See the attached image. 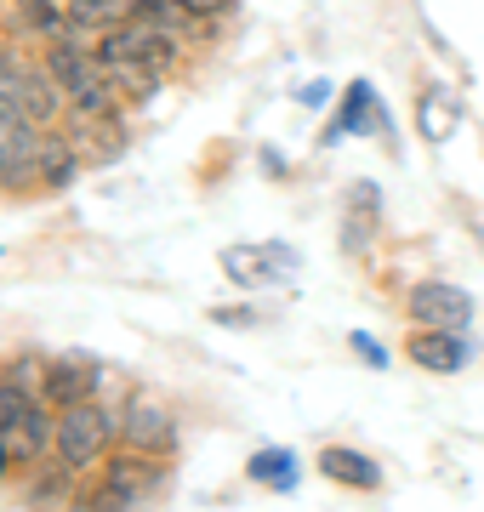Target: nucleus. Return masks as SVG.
<instances>
[{"label": "nucleus", "mask_w": 484, "mask_h": 512, "mask_svg": "<svg viewBox=\"0 0 484 512\" xmlns=\"http://www.w3.org/2000/svg\"><path fill=\"white\" fill-rule=\"evenodd\" d=\"M52 433H57V427H46V410H40V404L23 416V427H18V439L29 444V450H46V444H52Z\"/></svg>", "instance_id": "16"}, {"label": "nucleus", "mask_w": 484, "mask_h": 512, "mask_svg": "<svg viewBox=\"0 0 484 512\" xmlns=\"http://www.w3.org/2000/svg\"><path fill=\"white\" fill-rule=\"evenodd\" d=\"M0 97H6L23 120H35V126H46V120L63 109V92H57L52 69H35V63L23 52H12V46H0Z\"/></svg>", "instance_id": "3"}, {"label": "nucleus", "mask_w": 484, "mask_h": 512, "mask_svg": "<svg viewBox=\"0 0 484 512\" xmlns=\"http://www.w3.org/2000/svg\"><path fill=\"white\" fill-rule=\"evenodd\" d=\"M245 473L257 478V484H268V490H297V456L291 450H257Z\"/></svg>", "instance_id": "14"}, {"label": "nucleus", "mask_w": 484, "mask_h": 512, "mask_svg": "<svg viewBox=\"0 0 484 512\" xmlns=\"http://www.w3.org/2000/svg\"><path fill=\"white\" fill-rule=\"evenodd\" d=\"M69 148L75 160H114L120 154V114H92V109H75L69 120Z\"/></svg>", "instance_id": "7"}, {"label": "nucleus", "mask_w": 484, "mask_h": 512, "mask_svg": "<svg viewBox=\"0 0 484 512\" xmlns=\"http://www.w3.org/2000/svg\"><path fill=\"white\" fill-rule=\"evenodd\" d=\"M405 308H410V325H433V330H467L473 325V296H467L462 285H450V279H422V285H410Z\"/></svg>", "instance_id": "4"}, {"label": "nucleus", "mask_w": 484, "mask_h": 512, "mask_svg": "<svg viewBox=\"0 0 484 512\" xmlns=\"http://www.w3.org/2000/svg\"><path fill=\"white\" fill-rule=\"evenodd\" d=\"M120 439H126V450L166 456L171 444H177V421H171V410L160 399L137 393V399H126V410H120Z\"/></svg>", "instance_id": "5"}, {"label": "nucleus", "mask_w": 484, "mask_h": 512, "mask_svg": "<svg viewBox=\"0 0 484 512\" xmlns=\"http://www.w3.org/2000/svg\"><path fill=\"white\" fill-rule=\"evenodd\" d=\"M405 353H410V365L433 370V376H450V370H462V365H467L462 330H433V325H422V330H416V336L405 342Z\"/></svg>", "instance_id": "8"}, {"label": "nucleus", "mask_w": 484, "mask_h": 512, "mask_svg": "<svg viewBox=\"0 0 484 512\" xmlns=\"http://www.w3.org/2000/svg\"><path fill=\"white\" fill-rule=\"evenodd\" d=\"M109 439H114V421H109V410L92 404V399L69 404V410L57 416V433H52L63 473H86V467H97L103 450H109Z\"/></svg>", "instance_id": "2"}, {"label": "nucleus", "mask_w": 484, "mask_h": 512, "mask_svg": "<svg viewBox=\"0 0 484 512\" xmlns=\"http://www.w3.org/2000/svg\"><path fill=\"white\" fill-rule=\"evenodd\" d=\"M29 410H35V399H29V387H23V365H12V376L0 382V439H12Z\"/></svg>", "instance_id": "13"}, {"label": "nucleus", "mask_w": 484, "mask_h": 512, "mask_svg": "<svg viewBox=\"0 0 484 512\" xmlns=\"http://www.w3.org/2000/svg\"><path fill=\"white\" fill-rule=\"evenodd\" d=\"M456 120H462V109H456L450 86H428V92L416 97V126H422L428 143H445L450 131H456Z\"/></svg>", "instance_id": "10"}, {"label": "nucleus", "mask_w": 484, "mask_h": 512, "mask_svg": "<svg viewBox=\"0 0 484 512\" xmlns=\"http://www.w3.org/2000/svg\"><path fill=\"white\" fill-rule=\"evenodd\" d=\"M0 473H6V444H0Z\"/></svg>", "instance_id": "21"}, {"label": "nucleus", "mask_w": 484, "mask_h": 512, "mask_svg": "<svg viewBox=\"0 0 484 512\" xmlns=\"http://www.w3.org/2000/svg\"><path fill=\"white\" fill-rule=\"evenodd\" d=\"M23 18L40 23V29H57V12H46V0H23Z\"/></svg>", "instance_id": "18"}, {"label": "nucleus", "mask_w": 484, "mask_h": 512, "mask_svg": "<svg viewBox=\"0 0 484 512\" xmlns=\"http://www.w3.org/2000/svg\"><path fill=\"white\" fill-rule=\"evenodd\" d=\"M177 6H183L188 18H217V12H223L228 0H177Z\"/></svg>", "instance_id": "19"}, {"label": "nucleus", "mask_w": 484, "mask_h": 512, "mask_svg": "<svg viewBox=\"0 0 484 512\" xmlns=\"http://www.w3.org/2000/svg\"><path fill=\"white\" fill-rule=\"evenodd\" d=\"M365 109H371V86L359 80L354 92H348V109H342V126H336V131H359V126H365ZM336 131H331V137H336Z\"/></svg>", "instance_id": "17"}, {"label": "nucleus", "mask_w": 484, "mask_h": 512, "mask_svg": "<svg viewBox=\"0 0 484 512\" xmlns=\"http://www.w3.org/2000/svg\"><path fill=\"white\" fill-rule=\"evenodd\" d=\"M63 18L75 23L80 35H92V29H120V23H131L137 18V0H69V12Z\"/></svg>", "instance_id": "11"}, {"label": "nucleus", "mask_w": 484, "mask_h": 512, "mask_svg": "<svg viewBox=\"0 0 484 512\" xmlns=\"http://www.w3.org/2000/svg\"><path fill=\"white\" fill-rule=\"evenodd\" d=\"M46 69H52L57 92L69 97L75 109H92V114H120V92H114V80L103 74L97 52H80L69 40H57L52 52H46Z\"/></svg>", "instance_id": "1"}, {"label": "nucleus", "mask_w": 484, "mask_h": 512, "mask_svg": "<svg viewBox=\"0 0 484 512\" xmlns=\"http://www.w3.org/2000/svg\"><path fill=\"white\" fill-rule=\"evenodd\" d=\"M92 387H97V370H92V365H75V359L46 365V399H52L57 410H69V404L92 399Z\"/></svg>", "instance_id": "12"}, {"label": "nucleus", "mask_w": 484, "mask_h": 512, "mask_svg": "<svg viewBox=\"0 0 484 512\" xmlns=\"http://www.w3.org/2000/svg\"><path fill=\"white\" fill-rule=\"evenodd\" d=\"M354 348H359V353H365V359H371V365H376V370H382V365H388V353H382V348H376V342H371V336H354Z\"/></svg>", "instance_id": "20"}, {"label": "nucleus", "mask_w": 484, "mask_h": 512, "mask_svg": "<svg viewBox=\"0 0 484 512\" xmlns=\"http://www.w3.org/2000/svg\"><path fill=\"white\" fill-rule=\"evenodd\" d=\"M297 268V256L285 251V245H228L223 251V274L245 291H257V285H274V279H291Z\"/></svg>", "instance_id": "6"}, {"label": "nucleus", "mask_w": 484, "mask_h": 512, "mask_svg": "<svg viewBox=\"0 0 484 512\" xmlns=\"http://www.w3.org/2000/svg\"><path fill=\"white\" fill-rule=\"evenodd\" d=\"M319 473L336 478V484H354V490H376V484H382V467H376L371 456L348 450V444H331V450L319 456Z\"/></svg>", "instance_id": "9"}, {"label": "nucleus", "mask_w": 484, "mask_h": 512, "mask_svg": "<svg viewBox=\"0 0 484 512\" xmlns=\"http://www.w3.org/2000/svg\"><path fill=\"white\" fill-rule=\"evenodd\" d=\"M376 228V188L371 183H359L354 188V200H348V245H365Z\"/></svg>", "instance_id": "15"}]
</instances>
